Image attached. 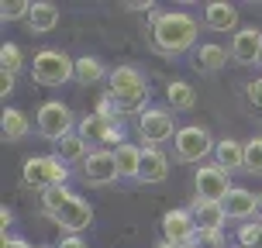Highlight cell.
<instances>
[{
	"mask_svg": "<svg viewBox=\"0 0 262 248\" xmlns=\"http://www.w3.org/2000/svg\"><path fill=\"white\" fill-rule=\"evenodd\" d=\"M196 17L186 11H152L148 38L162 55H183L196 45Z\"/></svg>",
	"mask_w": 262,
	"mask_h": 248,
	"instance_id": "1",
	"label": "cell"
},
{
	"mask_svg": "<svg viewBox=\"0 0 262 248\" xmlns=\"http://www.w3.org/2000/svg\"><path fill=\"white\" fill-rule=\"evenodd\" d=\"M41 210L52 224H59L66 235H83L93 224V207L69 186H55L41 193Z\"/></svg>",
	"mask_w": 262,
	"mask_h": 248,
	"instance_id": "2",
	"label": "cell"
},
{
	"mask_svg": "<svg viewBox=\"0 0 262 248\" xmlns=\"http://www.w3.org/2000/svg\"><path fill=\"white\" fill-rule=\"evenodd\" d=\"M107 97L114 100L121 114H135V110H148V86H145L142 69L135 65H118L111 79H107Z\"/></svg>",
	"mask_w": 262,
	"mask_h": 248,
	"instance_id": "3",
	"label": "cell"
},
{
	"mask_svg": "<svg viewBox=\"0 0 262 248\" xmlns=\"http://www.w3.org/2000/svg\"><path fill=\"white\" fill-rule=\"evenodd\" d=\"M31 76L41 86H62L69 79H76V59H69L59 49H41L31 59Z\"/></svg>",
	"mask_w": 262,
	"mask_h": 248,
	"instance_id": "4",
	"label": "cell"
},
{
	"mask_svg": "<svg viewBox=\"0 0 262 248\" xmlns=\"http://www.w3.org/2000/svg\"><path fill=\"white\" fill-rule=\"evenodd\" d=\"M21 179H25L31 190L49 193V190H55V186H66L69 169H66V162L59 155H35V159H28V162H25Z\"/></svg>",
	"mask_w": 262,
	"mask_h": 248,
	"instance_id": "5",
	"label": "cell"
},
{
	"mask_svg": "<svg viewBox=\"0 0 262 248\" xmlns=\"http://www.w3.org/2000/svg\"><path fill=\"white\" fill-rule=\"evenodd\" d=\"M172 148H176V159L180 162H196V166H204V159L217 148V142L210 138L207 128H196V124H186V128L176 131V138H172Z\"/></svg>",
	"mask_w": 262,
	"mask_h": 248,
	"instance_id": "6",
	"label": "cell"
},
{
	"mask_svg": "<svg viewBox=\"0 0 262 248\" xmlns=\"http://www.w3.org/2000/svg\"><path fill=\"white\" fill-rule=\"evenodd\" d=\"M35 128H38L41 138H49V142H62L66 134H73L79 124H76L73 110H69L62 100H49V104L38 107V121H35Z\"/></svg>",
	"mask_w": 262,
	"mask_h": 248,
	"instance_id": "7",
	"label": "cell"
},
{
	"mask_svg": "<svg viewBox=\"0 0 262 248\" xmlns=\"http://www.w3.org/2000/svg\"><path fill=\"white\" fill-rule=\"evenodd\" d=\"M176 121L166 107H148L142 118H138V134H142L145 148H159V142H169L176 138Z\"/></svg>",
	"mask_w": 262,
	"mask_h": 248,
	"instance_id": "8",
	"label": "cell"
},
{
	"mask_svg": "<svg viewBox=\"0 0 262 248\" xmlns=\"http://www.w3.org/2000/svg\"><path fill=\"white\" fill-rule=\"evenodd\" d=\"M228 193H231V172L221 169L217 162L196 166V196L200 200H217L221 204Z\"/></svg>",
	"mask_w": 262,
	"mask_h": 248,
	"instance_id": "9",
	"label": "cell"
},
{
	"mask_svg": "<svg viewBox=\"0 0 262 248\" xmlns=\"http://www.w3.org/2000/svg\"><path fill=\"white\" fill-rule=\"evenodd\" d=\"M162 241H172V245H196V235H200V228H196L193 214H190V207H176V210H166L162 214Z\"/></svg>",
	"mask_w": 262,
	"mask_h": 248,
	"instance_id": "10",
	"label": "cell"
},
{
	"mask_svg": "<svg viewBox=\"0 0 262 248\" xmlns=\"http://www.w3.org/2000/svg\"><path fill=\"white\" fill-rule=\"evenodd\" d=\"M79 172H83V183H90V186H111V183L121 179L118 162H114V152H107V148H93Z\"/></svg>",
	"mask_w": 262,
	"mask_h": 248,
	"instance_id": "11",
	"label": "cell"
},
{
	"mask_svg": "<svg viewBox=\"0 0 262 248\" xmlns=\"http://www.w3.org/2000/svg\"><path fill=\"white\" fill-rule=\"evenodd\" d=\"M79 134L86 138V145H107V142H118L124 145V131H121V121H107L100 114H86L79 121Z\"/></svg>",
	"mask_w": 262,
	"mask_h": 248,
	"instance_id": "12",
	"label": "cell"
},
{
	"mask_svg": "<svg viewBox=\"0 0 262 248\" xmlns=\"http://www.w3.org/2000/svg\"><path fill=\"white\" fill-rule=\"evenodd\" d=\"M231 59L242 65H252L262 59V28L249 25V28H238L235 38H231Z\"/></svg>",
	"mask_w": 262,
	"mask_h": 248,
	"instance_id": "13",
	"label": "cell"
},
{
	"mask_svg": "<svg viewBox=\"0 0 262 248\" xmlns=\"http://www.w3.org/2000/svg\"><path fill=\"white\" fill-rule=\"evenodd\" d=\"M224 214L231 221H245V217H255V207H259V193H252L245 186H231V193L221 200Z\"/></svg>",
	"mask_w": 262,
	"mask_h": 248,
	"instance_id": "14",
	"label": "cell"
},
{
	"mask_svg": "<svg viewBox=\"0 0 262 248\" xmlns=\"http://www.w3.org/2000/svg\"><path fill=\"white\" fill-rule=\"evenodd\" d=\"M190 214H193V221L200 231H224V207L217 200H200L193 196V204H190Z\"/></svg>",
	"mask_w": 262,
	"mask_h": 248,
	"instance_id": "15",
	"label": "cell"
},
{
	"mask_svg": "<svg viewBox=\"0 0 262 248\" xmlns=\"http://www.w3.org/2000/svg\"><path fill=\"white\" fill-rule=\"evenodd\" d=\"M169 176V159L162 155V148H142V169H138V183H162Z\"/></svg>",
	"mask_w": 262,
	"mask_h": 248,
	"instance_id": "16",
	"label": "cell"
},
{
	"mask_svg": "<svg viewBox=\"0 0 262 248\" xmlns=\"http://www.w3.org/2000/svg\"><path fill=\"white\" fill-rule=\"evenodd\" d=\"M204 25L210 28V31H235L238 28V11L235 4H207L204 7Z\"/></svg>",
	"mask_w": 262,
	"mask_h": 248,
	"instance_id": "17",
	"label": "cell"
},
{
	"mask_svg": "<svg viewBox=\"0 0 262 248\" xmlns=\"http://www.w3.org/2000/svg\"><path fill=\"white\" fill-rule=\"evenodd\" d=\"M214 162H217L221 169H228V172L245 169V145L235 142V138H224V142H217V148H214Z\"/></svg>",
	"mask_w": 262,
	"mask_h": 248,
	"instance_id": "18",
	"label": "cell"
},
{
	"mask_svg": "<svg viewBox=\"0 0 262 248\" xmlns=\"http://www.w3.org/2000/svg\"><path fill=\"white\" fill-rule=\"evenodd\" d=\"M114 162H118L121 179H138V169H142V148L138 145H114Z\"/></svg>",
	"mask_w": 262,
	"mask_h": 248,
	"instance_id": "19",
	"label": "cell"
},
{
	"mask_svg": "<svg viewBox=\"0 0 262 248\" xmlns=\"http://www.w3.org/2000/svg\"><path fill=\"white\" fill-rule=\"evenodd\" d=\"M28 31L31 35H45L59 25V7L55 4H31V14H28Z\"/></svg>",
	"mask_w": 262,
	"mask_h": 248,
	"instance_id": "20",
	"label": "cell"
},
{
	"mask_svg": "<svg viewBox=\"0 0 262 248\" xmlns=\"http://www.w3.org/2000/svg\"><path fill=\"white\" fill-rule=\"evenodd\" d=\"M104 79H111V73L104 69V62H100L97 55L76 59V83L79 86H97V83H104Z\"/></svg>",
	"mask_w": 262,
	"mask_h": 248,
	"instance_id": "21",
	"label": "cell"
},
{
	"mask_svg": "<svg viewBox=\"0 0 262 248\" xmlns=\"http://www.w3.org/2000/svg\"><path fill=\"white\" fill-rule=\"evenodd\" d=\"M86 148H90L86 138H83L79 131H73V134H66L62 142H55V155L62 159L66 166H69V162H86V155H90Z\"/></svg>",
	"mask_w": 262,
	"mask_h": 248,
	"instance_id": "22",
	"label": "cell"
},
{
	"mask_svg": "<svg viewBox=\"0 0 262 248\" xmlns=\"http://www.w3.org/2000/svg\"><path fill=\"white\" fill-rule=\"evenodd\" d=\"M224 62H228L224 45H214V41H207V45H196L193 65L200 69V73H217V69H224Z\"/></svg>",
	"mask_w": 262,
	"mask_h": 248,
	"instance_id": "23",
	"label": "cell"
},
{
	"mask_svg": "<svg viewBox=\"0 0 262 248\" xmlns=\"http://www.w3.org/2000/svg\"><path fill=\"white\" fill-rule=\"evenodd\" d=\"M166 100H169V110H193L196 107V90L183 79H172L166 86Z\"/></svg>",
	"mask_w": 262,
	"mask_h": 248,
	"instance_id": "24",
	"label": "cell"
},
{
	"mask_svg": "<svg viewBox=\"0 0 262 248\" xmlns=\"http://www.w3.org/2000/svg\"><path fill=\"white\" fill-rule=\"evenodd\" d=\"M28 131H31L28 114L17 110V107H7V110H4V142H21Z\"/></svg>",
	"mask_w": 262,
	"mask_h": 248,
	"instance_id": "25",
	"label": "cell"
},
{
	"mask_svg": "<svg viewBox=\"0 0 262 248\" xmlns=\"http://www.w3.org/2000/svg\"><path fill=\"white\" fill-rule=\"evenodd\" d=\"M21 65H25V52H21V45H14V41H4V49H0V73H21Z\"/></svg>",
	"mask_w": 262,
	"mask_h": 248,
	"instance_id": "26",
	"label": "cell"
},
{
	"mask_svg": "<svg viewBox=\"0 0 262 248\" xmlns=\"http://www.w3.org/2000/svg\"><path fill=\"white\" fill-rule=\"evenodd\" d=\"M245 172L262 176V134H255L252 142H245Z\"/></svg>",
	"mask_w": 262,
	"mask_h": 248,
	"instance_id": "27",
	"label": "cell"
},
{
	"mask_svg": "<svg viewBox=\"0 0 262 248\" xmlns=\"http://www.w3.org/2000/svg\"><path fill=\"white\" fill-rule=\"evenodd\" d=\"M28 14H31L28 0H4L0 4V17L4 21H28Z\"/></svg>",
	"mask_w": 262,
	"mask_h": 248,
	"instance_id": "28",
	"label": "cell"
},
{
	"mask_svg": "<svg viewBox=\"0 0 262 248\" xmlns=\"http://www.w3.org/2000/svg\"><path fill=\"white\" fill-rule=\"evenodd\" d=\"M238 245L242 248H262V224H242L238 228Z\"/></svg>",
	"mask_w": 262,
	"mask_h": 248,
	"instance_id": "29",
	"label": "cell"
},
{
	"mask_svg": "<svg viewBox=\"0 0 262 248\" xmlns=\"http://www.w3.org/2000/svg\"><path fill=\"white\" fill-rule=\"evenodd\" d=\"M245 100H249V104L262 114V76H259V79H252L249 86H245Z\"/></svg>",
	"mask_w": 262,
	"mask_h": 248,
	"instance_id": "30",
	"label": "cell"
},
{
	"mask_svg": "<svg viewBox=\"0 0 262 248\" xmlns=\"http://www.w3.org/2000/svg\"><path fill=\"white\" fill-rule=\"evenodd\" d=\"M196 241H200V245H207V248H224V245H228L224 231H200V235H196Z\"/></svg>",
	"mask_w": 262,
	"mask_h": 248,
	"instance_id": "31",
	"label": "cell"
},
{
	"mask_svg": "<svg viewBox=\"0 0 262 248\" xmlns=\"http://www.w3.org/2000/svg\"><path fill=\"white\" fill-rule=\"evenodd\" d=\"M93 114H100V118H107V121H118V114H121V110L114 107V100H111V97L104 93V97L97 100V110H93Z\"/></svg>",
	"mask_w": 262,
	"mask_h": 248,
	"instance_id": "32",
	"label": "cell"
},
{
	"mask_svg": "<svg viewBox=\"0 0 262 248\" xmlns=\"http://www.w3.org/2000/svg\"><path fill=\"white\" fill-rule=\"evenodd\" d=\"M55 248H86V238H83V235H66Z\"/></svg>",
	"mask_w": 262,
	"mask_h": 248,
	"instance_id": "33",
	"label": "cell"
},
{
	"mask_svg": "<svg viewBox=\"0 0 262 248\" xmlns=\"http://www.w3.org/2000/svg\"><path fill=\"white\" fill-rule=\"evenodd\" d=\"M14 79H17L14 73H0V93H4V97H11V93H14Z\"/></svg>",
	"mask_w": 262,
	"mask_h": 248,
	"instance_id": "34",
	"label": "cell"
},
{
	"mask_svg": "<svg viewBox=\"0 0 262 248\" xmlns=\"http://www.w3.org/2000/svg\"><path fill=\"white\" fill-rule=\"evenodd\" d=\"M11 221H14V214L7 207H0V231H4V238H7V228H11Z\"/></svg>",
	"mask_w": 262,
	"mask_h": 248,
	"instance_id": "35",
	"label": "cell"
},
{
	"mask_svg": "<svg viewBox=\"0 0 262 248\" xmlns=\"http://www.w3.org/2000/svg\"><path fill=\"white\" fill-rule=\"evenodd\" d=\"M4 248H31V245H28L25 238H14V235H7V238H4Z\"/></svg>",
	"mask_w": 262,
	"mask_h": 248,
	"instance_id": "36",
	"label": "cell"
},
{
	"mask_svg": "<svg viewBox=\"0 0 262 248\" xmlns=\"http://www.w3.org/2000/svg\"><path fill=\"white\" fill-rule=\"evenodd\" d=\"M128 11H152V4H148V0H142V4H128Z\"/></svg>",
	"mask_w": 262,
	"mask_h": 248,
	"instance_id": "37",
	"label": "cell"
},
{
	"mask_svg": "<svg viewBox=\"0 0 262 248\" xmlns=\"http://www.w3.org/2000/svg\"><path fill=\"white\" fill-rule=\"evenodd\" d=\"M156 248H190V245H172V241H159Z\"/></svg>",
	"mask_w": 262,
	"mask_h": 248,
	"instance_id": "38",
	"label": "cell"
},
{
	"mask_svg": "<svg viewBox=\"0 0 262 248\" xmlns=\"http://www.w3.org/2000/svg\"><path fill=\"white\" fill-rule=\"evenodd\" d=\"M255 221L262 224V193H259V207H255Z\"/></svg>",
	"mask_w": 262,
	"mask_h": 248,
	"instance_id": "39",
	"label": "cell"
},
{
	"mask_svg": "<svg viewBox=\"0 0 262 248\" xmlns=\"http://www.w3.org/2000/svg\"><path fill=\"white\" fill-rule=\"evenodd\" d=\"M41 248H55V245H41Z\"/></svg>",
	"mask_w": 262,
	"mask_h": 248,
	"instance_id": "40",
	"label": "cell"
},
{
	"mask_svg": "<svg viewBox=\"0 0 262 248\" xmlns=\"http://www.w3.org/2000/svg\"><path fill=\"white\" fill-rule=\"evenodd\" d=\"M238 248H242V245H238Z\"/></svg>",
	"mask_w": 262,
	"mask_h": 248,
	"instance_id": "41",
	"label": "cell"
}]
</instances>
